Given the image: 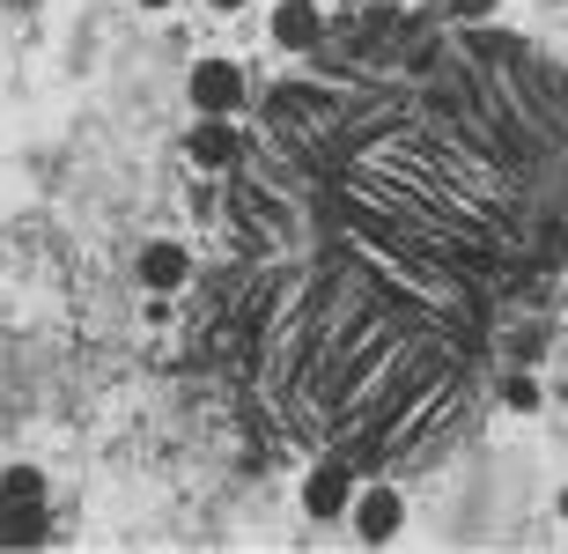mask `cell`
I'll use <instances>...</instances> for the list:
<instances>
[{"label":"cell","instance_id":"6da1fadb","mask_svg":"<svg viewBox=\"0 0 568 554\" xmlns=\"http://www.w3.org/2000/svg\"><path fill=\"white\" fill-rule=\"evenodd\" d=\"M192 104L200 111H236L244 104V74L230 60H200L192 67Z\"/></svg>","mask_w":568,"mask_h":554},{"label":"cell","instance_id":"7a4b0ae2","mask_svg":"<svg viewBox=\"0 0 568 554\" xmlns=\"http://www.w3.org/2000/svg\"><path fill=\"white\" fill-rule=\"evenodd\" d=\"M317 38H325L317 0H281V8H274V44H281V52H317Z\"/></svg>","mask_w":568,"mask_h":554},{"label":"cell","instance_id":"3957f363","mask_svg":"<svg viewBox=\"0 0 568 554\" xmlns=\"http://www.w3.org/2000/svg\"><path fill=\"white\" fill-rule=\"evenodd\" d=\"M192 163H207V171H230L236 163V127H230V111H200V127H192Z\"/></svg>","mask_w":568,"mask_h":554},{"label":"cell","instance_id":"277c9868","mask_svg":"<svg viewBox=\"0 0 568 554\" xmlns=\"http://www.w3.org/2000/svg\"><path fill=\"white\" fill-rule=\"evenodd\" d=\"M399 525H406V503H399V488H369V495L355 503V533H362V540H392Z\"/></svg>","mask_w":568,"mask_h":554},{"label":"cell","instance_id":"5b68a950","mask_svg":"<svg viewBox=\"0 0 568 554\" xmlns=\"http://www.w3.org/2000/svg\"><path fill=\"white\" fill-rule=\"evenodd\" d=\"M185 274H192V259L178 252V244H148V252H141V281L155 289V296H170V289H185Z\"/></svg>","mask_w":568,"mask_h":554},{"label":"cell","instance_id":"8992f818","mask_svg":"<svg viewBox=\"0 0 568 554\" xmlns=\"http://www.w3.org/2000/svg\"><path fill=\"white\" fill-rule=\"evenodd\" d=\"M303 511L311 517H339L347 511V466H317L311 481H303Z\"/></svg>","mask_w":568,"mask_h":554},{"label":"cell","instance_id":"52a82bcc","mask_svg":"<svg viewBox=\"0 0 568 554\" xmlns=\"http://www.w3.org/2000/svg\"><path fill=\"white\" fill-rule=\"evenodd\" d=\"M450 16H458V22H480V16H495V0H450Z\"/></svg>","mask_w":568,"mask_h":554},{"label":"cell","instance_id":"ba28073f","mask_svg":"<svg viewBox=\"0 0 568 554\" xmlns=\"http://www.w3.org/2000/svg\"><path fill=\"white\" fill-rule=\"evenodd\" d=\"M214 8H244V0H214Z\"/></svg>","mask_w":568,"mask_h":554},{"label":"cell","instance_id":"9c48e42d","mask_svg":"<svg viewBox=\"0 0 568 554\" xmlns=\"http://www.w3.org/2000/svg\"><path fill=\"white\" fill-rule=\"evenodd\" d=\"M141 8H170V0H141Z\"/></svg>","mask_w":568,"mask_h":554}]
</instances>
